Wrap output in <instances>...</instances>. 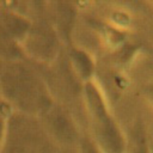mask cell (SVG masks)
Here are the masks:
<instances>
[{"mask_svg": "<svg viewBox=\"0 0 153 153\" xmlns=\"http://www.w3.org/2000/svg\"><path fill=\"white\" fill-rule=\"evenodd\" d=\"M0 94L14 111L41 116L54 102L44 81L19 59H0Z\"/></svg>", "mask_w": 153, "mask_h": 153, "instance_id": "6da1fadb", "label": "cell"}, {"mask_svg": "<svg viewBox=\"0 0 153 153\" xmlns=\"http://www.w3.org/2000/svg\"><path fill=\"white\" fill-rule=\"evenodd\" d=\"M22 47L30 59L39 62H51L59 53V39L51 26L44 22H32Z\"/></svg>", "mask_w": 153, "mask_h": 153, "instance_id": "277c9868", "label": "cell"}, {"mask_svg": "<svg viewBox=\"0 0 153 153\" xmlns=\"http://www.w3.org/2000/svg\"><path fill=\"white\" fill-rule=\"evenodd\" d=\"M6 129H7V120L6 118H0V148L4 143V141H5Z\"/></svg>", "mask_w": 153, "mask_h": 153, "instance_id": "8fae6325", "label": "cell"}, {"mask_svg": "<svg viewBox=\"0 0 153 153\" xmlns=\"http://www.w3.org/2000/svg\"><path fill=\"white\" fill-rule=\"evenodd\" d=\"M13 106L0 94V118H8L13 114Z\"/></svg>", "mask_w": 153, "mask_h": 153, "instance_id": "30bf717a", "label": "cell"}, {"mask_svg": "<svg viewBox=\"0 0 153 153\" xmlns=\"http://www.w3.org/2000/svg\"><path fill=\"white\" fill-rule=\"evenodd\" d=\"M0 22L7 36L20 43L25 38V36L27 35L32 25V22L29 20L27 18L18 14L17 12H11V11H5V10L1 11Z\"/></svg>", "mask_w": 153, "mask_h": 153, "instance_id": "8992f818", "label": "cell"}, {"mask_svg": "<svg viewBox=\"0 0 153 153\" xmlns=\"http://www.w3.org/2000/svg\"><path fill=\"white\" fill-rule=\"evenodd\" d=\"M151 153H153V142H151Z\"/></svg>", "mask_w": 153, "mask_h": 153, "instance_id": "7c38bea8", "label": "cell"}, {"mask_svg": "<svg viewBox=\"0 0 153 153\" xmlns=\"http://www.w3.org/2000/svg\"><path fill=\"white\" fill-rule=\"evenodd\" d=\"M126 134L124 153H151V142L146 136L145 128L140 120H136Z\"/></svg>", "mask_w": 153, "mask_h": 153, "instance_id": "52a82bcc", "label": "cell"}, {"mask_svg": "<svg viewBox=\"0 0 153 153\" xmlns=\"http://www.w3.org/2000/svg\"><path fill=\"white\" fill-rule=\"evenodd\" d=\"M141 97L147 106L153 110V82H149L141 88Z\"/></svg>", "mask_w": 153, "mask_h": 153, "instance_id": "9c48e42d", "label": "cell"}, {"mask_svg": "<svg viewBox=\"0 0 153 153\" xmlns=\"http://www.w3.org/2000/svg\"><path fill=\"white\" fill-rule=\"evenodd\" d=\"M0 153H51V145L39 116L13 111L7 118Z\"/></svg>", "mask_w": 153, "mask_h": 153, "instance_id": "3957f363", "label": "cell"}, {"mask_svg": "<svg viewBox=\"0 0 153 153\" xmlns=\"http://www.w3.org/2000/svg\"><path fill=\"white\" fill-rule=\"evenodd\" d=\"M69 67L74 76L81 82V85L93 81L96 73V63L92 55L79 47H71L67 53Z\"/></svg>", "mask_w": 153, "mask_h": 153, "instance_id": "5b68a950", "label": "cell"}, {"mask_svg": "<svg viewBox=\"0 0 153 153\" xmlns=\"http://www.w3.org/2000/svg\"><path fill=\"white\" fill-rule=\"evenodd\" d=\"M81 99L88 118L90 136L103 153H124L126 134L116 122L100 87L90 81L81 85Z\"/></svg>", "mask_w": 153, "mask_h": 153, "instance_id": "7a4b0ae2", "label": "cell"}, {"mask_svg": "<svg viewBox=\"0 0 153 153\" xmlns=\"http://www.w3.org/2000/svg\"><path fill=\"white\" fill-rule=\"evenodd\" d=\"M78 153H103V152L99 149V147L96 145V142L91 139L88 134H82L79 142Z\"/></svg>", "mask_w": 153, "mask_h": 153, "instance_id": "ba28073f", "label": "cell"}]
</instances>
